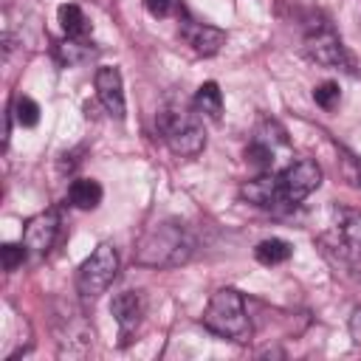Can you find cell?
I'll use <instances>...</instances> for the list:
<instances>
[{
	"label": "cell",
	"instance_id": "cell-6",
	"mask_svg": "<svg viewBox=\"0 0 361 361\" xmlns=\"http://www.w3.org/2000/svg\"><path fill=\"white\" fill-rule=\"evenodd\" d=\"M305 51L313 62L324 65V68H350L353 59L347 54V48L341 45L338 34L333 31V25L327 20H313L307 23L305 31Z\"/></svg>",
	"mask_w": 361,
	"mask_h": 361
},
{
	"label": "cell",
	"instance_id": "cell-20",
	"mask_svg": "<svg viewBox=\"0 0 361 361\" xmlns=\"http://www.w3.org/2000/svg\"><path fill=\"white\" fill-rule=\"evenodd\" d=\"M313 99H316V104H319L322 110H333V107H338V102H341V90H338L336 82H322V85L313 87Z\"/></svg>",
	"mask_w": 361,
	"mask_h": 361
},
{
	"label": "cell",
	"instance_id": "cell-4",
	"mask_svg": "<svg viewBox=\"0 0 361 361\" xmlns=\"http://www.w3.org/2000/svg\"><path fill=\"white\" fill-rule=\"evenodd\" d=\"M118 274V251L110 243H102L93 248V254L79 265L76 274V288L82 293V299H99L116 279Z\"/></svg>",
	"mask_w": 361,
	"mask_h": 361
},
{
	"label": "cell",
	"instance_id": "cell-14",
	"mask_svg": "<svg viewBox=\"0 0 361 361\" xmlns=\"http://www.w3.org/2000/svg\"><path fill=\"white\" fill-rule=\"evenodd\" d=\"M56 17H59V28L65 31V37H71V39L87 37V17L76 3H62L56 8Z\"/></svg>",
	"mask_w": 361,
	"mask_h": 361
},
{
	"label": "cell",
	"instance_id": "cell-16",
	"mask_svg": "<svg viewBox=\"0 0 361 361\" xmlns=\"http://www.w3.org/2000/svg\"><path fill=\"white\" fill-rule=\"evenodd\" d=\"M195 110L209 116V118H220L223 116V93L217 87V82H203L195 93Z\"/></svg>",
	"mask_w": 361,
	"mask_h": 361
},
{
	"label": "cell",
	"instance_id": "cell-10",
	"mask_svg": "<svg viewBox=\"0 0 361 361\" xmlns=\"http://www.w3.org/2000/svg\"><path fill=\"white\" fill-rule=\"evenodd\" d=\"M56 234H59V214L56 212H42V214H37L25 223L23 243L31 254H48Z\"/></svg>",
	"mask_w": 361,
	"mask_h": 361
},
{
	"label": "cell",
	"instance_id": "cell-24",
	"mask_svg": "<svg viewBox=\"0 0 361 361\" xmlns=\"http://www.w3.org/2000/svg\"><path fill=\"white\" fill-rule=\"evenodd\" d=\"M350 338L361 347V307H355L350 316Z\"/></svg>",
	"mask_w": 361,
	"mask_h": 361
},
{
	"label": "cell",
	"instance_id": "cell-12",
	"mask_svg": "<svg viewBox=\"0 0 361 361\" xmlns=\"http://www.w3.org/2000/svg\"><path fill=\"white\" fill-rule=\"evenodd\" d=\"M240 195H243L248 203L262 206V209H271V206H279V203H282L279 178H276V175H268V172H262L259 178L248 180V183L240 189Z\"/></svg>",
	"mask_w": 361,
	"mask_h": 361
},
{
	"label": "cell",
	"instance_id": "cell-13",
	"mask_svg": "<svg viewBox=\"0 0 361 361\" xmlns=\"http://www.w3.org/2000/svg\"><path fill=\"white\" fill-rule=\"evenodd\" d=\"M102 183L99 180H93V178H76V180H71V186H68V203L73 206V209H82V212H90V209H96L99 203H102Z\"/></svg>",
	"mask_w": 361,
	"mask_h": 361
},
{
	"label": "cell",
	"instance_id": "cell-11",
	"mask_svg": "<svg viewBox=\"0 0 361 361\" xmlns=\"http://www.w3.org/2000/svg\"><path fill=\"white\" fill-rule=\"evenodd\" d=\"M110 313L121 330V338H127L130 333H135V327L141 324L144 316V296L138 290H121L113 296L110 302Z\"/></svg>",
	"mask_w": 361,
	"mask_h": 361
},
{
	"label": "cell",
	"instance_id": "cell-18",
	"mask_svg": "<svg viewBox=\"0 0 361 361\" xmlns=\"http://www.w3.org/2000/svg\"><path fill=\"white\" fill-rule=\"evenodd\" d=\"M90 54H93V48H87L85 39H71V37H65V42L56 45V56H59L62 65H79V62H85Z\"/></svg>",
	"mask_w": 361,
	"mask_h": 361
},
{
	"label": "cell",
	"instance_id": "cell-15",
	"mask_svg": "<svg viewBox=\"0 0 361 361\" xmlns=\"http://www.w3.org/2000/svg\"><path fill=\"white\" fill-rule=\"evenodd\" d=\"M290 254H293V248H290V243L282 240V237L259 240L257 248H254V257H257V262H262V265H282V262L290 259Z\"/></svg>",
	"mask_w": 361,
	"mask_h": 361
},
{
	"label": "cell",
	"instance_id": "cell-23",
	"mask_svg": "<svg viewBox=\"0 0 361 361\" xmlns=\"http://www.w3.org/2000/svg\"><path fill=\"white\" fill-rule=\"evenodd\" d=\"M144 8L152 17H169L178 8V0H144Z\"/></svg>",
	"mask_w": 361,
	"mask_h": 361
},
{
	"label": "cell",
	"instance_id": "cell-1",
	"mask_svg": "<svg viewBox=\"0 0 361 361\" xmlns=\"http://www.w3.org/2000/svg\"><path fill=\"white\" fill-rule=\"evenodd\" d=\"M195 251V240L178 220H161L144 231L135 245V262L147 268H175L183 265Z\"/></svg>",
	"mask_w": 361,
	"mask_h": 361
},
{
	"label": "cell",
	"instance_id": "cell-17",
	"mask_svg": "<svg viewBox=\"0 0 361 361\" xmlns=\"http://www.w3.org/2000/svg\"><path fill=\"white\" fill-rule=\"evenodd\" d=\"M245 161L257 169V172H268L274 166V144L262 141V138H254L248 147H245Z\"/></svg>",
	"mask_w": 361,
	"mask_h": 361
},
{
	"label": "cell",
	"instance_id": "cell-3",
	"mask_svg": "<svg viewBox=\"0 0 361 361\" xmlns=\"http://www.w3.org/2000/svg\"><path fill=\"white\" fill-rule=\"evenodd\" d=\"M155 127H158L161 141H164L175 155L192 158V155H197V152L206 147L203 124H200L197 113H192V110H186V107H164V110L155 116Z\"/></svg>",
	"mask_w": 361,
	"mask_h": 361
},
{
	"label": "cell",
	"instance_id": "cell-19",
	"mask_svg": "<svg viewBox=\"0 0 361 361\" xmlns=\"http://www.w3.org/2000/svg\"><path fill=\"white\" fill-rule=\"evenodd\" d=\"M11 116L17 118L20 127H37V121H39V104L31 96H17Z\"/></svg>",
	"mask_w": 361,
	"mask_h": 361
},
{
	"label": "cell",
	"instance_id": "cell-2",
	"mask_svg": "<svg viewBox=\"0 0 361 361\" xmlns=\"http://www.w3.org/2000/svg\"><path fill=\"white\" fill-rule=\"evenodd\" d=\"M203 327L220 338H228V341H240V344L248 341L251 322H248L243 296L234 288L214 290L206 302V310H203Z\"/></svg>",
	"mask_w": 361,
	"mask_h": 361
},
{
	"label": "cell",
	"instance_id": "cell-21",
	"mask_svg": "<svg viewBox=\"0 0 361 361\" xmlns=\"http://www.w3.org/2000/svg\"><path fill=\"white\" fill-rule=\"evenodd\" d=\"M341 175L350 186H361V158H355L353 152L341 149Z\"/></svg>",
	"mask_w": 361,
	"mask_h": 361
},
{
	"label": "cell",
	"instance_id": "cell-9",
	"mask_svg": "<svg viewBox=\"0 0 361 361\" xmlns=\"http://www.w3.org/2000/svg\"><path fill=\"white\" fill-rule=\"evenodd\" d=\"M96 96L110 116L124 118L127 104H124V87H121V71L118 68L104 65L96 71Z\"/></svg>",
	"mask_w": 361,
	"mask_h": 361
},
{
	"label": "cell",
	"instance_id": "cell-7",
	"mask_svg": "<svg viewBox=\"0 0 361 361\" xmlns=\"http://www.w3.org/2000/svg\"><path fill=\"white\" fill-rule=\"evenodd\" d=\"M279 195L282 203H302L310 192L319 189L322 183V166L310 158H299L293 164H288L279 175Z\"/></svg>",
	"mask_w": 361,
	"mask_h": 361
},
{
	"label": "cell",
	"instance_id": "cell-22",
	"mask_svg": "<svg viewBox=\"0 0 361 361\" xmlns=\"http://www.w3.org/2000/svg\"><path fill=\"white\" fill-rule=\"evenodd\" d=\"M0 254H3V268H6V271H17V268L23 265V259H25L28 248H25V243H23V245L6 243V245L0 248Z\"/></svg>",
	"mask_w": 361,
	"mask_h": 361
},
{
	"label": "cell",
	"instance_id": "cell-5",
	"mask_svg": "<svg viewBox=\"0 0 361 361\" xmlns=\"http://www.w3.org/2000/svg\"><path fill=\"white\" fill-rule=\"evenodd\" d=\"M324 245L333 254H338L344 262L358 265L361 262V212L336 209L333 223L324 234Z\"/></svg>",
	"mask_w": 361,
	"mask_h": 361
},
{
	"label": "cell",
	"instance_id": "cell-8",
	"mask_svg": "<svg viewBox=\"0 0 361 361\" xmlns=\"http://www.w3.org/2000/svg\"><path fill=\"white\" fill-rule=\"evenodd\" d=\"M178 37L197 54V56H214L226 45V31L195 20L183 6L178 8Z\"/></svg>",
	"mask_w": 361,
	"mask_h": 361
}]
</instances>
